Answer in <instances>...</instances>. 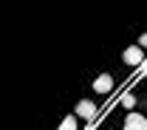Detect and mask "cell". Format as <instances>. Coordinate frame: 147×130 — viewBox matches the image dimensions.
Returning <instances> with one entry per match:
<instances>
[{
  "label": "cell",
  "instance_id": "5b68a950",
  "mask_svg": "<svg viewBox=\"0 0 147 130\" xmlns=\"http://www.w3.org/2000/svg\"><path fill=\"white\" fill-rule=\"evenodd\" d=\"M79 127V122H76V116H65L62 122H59V127L57 130H76Z\"/></svg>",
  "mask_w": 147,
  "mask_h": 130
},
{
  "label": "cell",
  "instance_id": "52a82bcc",
  "mask_svg": "<svg viewBox=\"0 0 147 130\" xmlns=\"http://www.w3.org/2000/svg\"><path fill=\"white\" fill-rule=\"evenodd\" d=\"M136 45H139V48H147V34H142V37H139V42H136Z\"/></svg>",
  "mask_w": 147,
  "mask_h": 130
},
{
  "label": "cell",
  "instance_id": "8992f818",
  "mask_svg": "<svg viewBox=\"0 0 147 130\" xmlns=\"http://www.w3.org/2000/svg\"><path fill=\"white\" fill-rule=\"evenodd\" d=\"M122 108H127V110L136 108V96H133V93H125V96H122Z\"/></svg>",
  "mask_w": 147,
  "mask_h": 130
},
{
  "label": "cell",
  "instance_id": "ba28073f",
  "mask_svg": "<svg viewBox=\"0 0 147 130\" xmlns=\"http://www.w3.org/2000/svg\"><path fill=\"white\" fill-rule=\"evenodd\" d=\"M144 74H147V65H144Z\"/></svg>",
  "mask_w": 147,
  "mask_h": 130
},
{
  "label": "cell",
  "instance_id": "3957f363",
  "mask_svg": "<svg viewBox=\"0 0 147 130\" xmlns=\"http://www.w3.org/2000/svg\"><path fill=\"white\" fill-rule=\"evenodd\" d=\"M125 130H147V116H142V113H127L125 116Z\"/></svg>",
  "mask_w": 147,
  "mask_h": 130
},
{
  "label": "cell",
  "instance_id": "6da1fadb",
  "mask_svg": "<svg viewBox=\"0 0 147 130\" xmlns=\"http://www.w3.org/2000/svg\"><path fill=\"white\" fill-rule=\"evenodd\" d=\"M122 59H125V65H142L144 62V48H139V45H127L125 48V54H122Z\"/></svg>",
  "mask_w": 147,
  "mask_h": 130
},
{
  "label": "cell",
  "instance_id": "277c9868",
  "mask_svg": "<svg viewBox=\"0 0 147 130\" xmlns=\"http://www.w3.org/2000/svg\"><path fill=\"white\" fill-rule=\"evenodd\" d=\"M93 91L96 93H110L113 91V76L110 74H99L96 79H93Z\"/></svg>",
  "mask_w": 147,
  "mask_h": 130
},
{
  "label": "cell",
  "instance_id": "7a4b0ae2",
  "mask_svg": "<svg viewBox=\"0 0 147 130\" xmlns=\"http://www.w3.org/2000/svg\"><path fill=\"white\" fill-rule=\"evenodd\" d=\"M74 116H76V119H93V116H96V105H93L91 99H79Z\"/></svg>",
  "mask_w": 147,
  "mask_h": 130
}]
</instances>
